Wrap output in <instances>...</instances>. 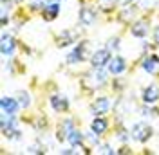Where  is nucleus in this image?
Returning a JSON list of instances; mask_svg holds the SVG:
<instances>
[{
    "instance_id": "17",
    "label": "nucleus",
    "mask_w": 159,
    "mask_h": 155,
    "mask_svg": "<svg viewBox=\"0 0 159 155\" xmlns=\"http://www.w3.org/2000/svg\"><path fill=\"white\" fill-rule=\"evenodd\" d=\"M139 67L143 69L147 74H157L159 72V54L156 52H147L143 60H141V63H139Z\"/></svg>"
},
{
    "instance_id": "12",
    "label": "nucleus",
    "mask_w": 159,
    "mask_h": 155,
    "mask_svg": "<svg viewBox=\"0 0 159 155\" xmlns=\"http://www.w3.org/2000/svg\"><path fill=\"white\" fill-rule=\"evenodd\" d=\"M76 128V121L74 117H65L63 121H60L56 126V132H54V139L58 143H67V135Z\"/></svg>"
},
{
    "instance_id": "10",
    "label": "nucleus",
    "mask_w": 159,
    "mask_h": 155,
    "mask_svg": "<svg viewBox=\"0 0 159 155\" xmlns=\"http://www.w3.org/2000/svg\"><path fill=\"white\" fill-rule=\"evenodd\" d=\"M114 52H110L107 47H101V49H96L89 58V65L90 69H107L110 58H112Z\"/></svg>"
},
{
    "instance_id": "9",
    "label": "nucleus",
    "mask_w": 159,
    "mask_h": 155,
    "mask_svg": "<svg viewBox=\"0 0 159 155\" xmlns=\"http://www.w3.org/2000/svg\"><path fill=\"white\" fill-rule=\"evenodd\" d=\"M49 107L56 114H69L70 112V99L63 92H52L49 96Z\"/></svg>"
},
{
    "instance_id": "15",
    "label": "nucleus",
    "mask_w": 159,
    "mask_h": 155,
    "mask_svg": "<svg viewBox=\"0 0 159 155\" xmlns=\"http://www.w3.org/2000/svg\"><path fill=\"white\" fill-rule=\"evenodd\" d=\"M60 2L61 0H49L45 4V7L40 13V16H42L43 22H54L60 16V13H61V4Z\"/></svg>"
},
{
    "instance_id": "26",
    "label": "nucleus",
    "mask_w": 159,
    "mask_h": 155,
    "mask_svg": "<svg viewBox=\"0 0 159 155\" xmlns=\"http://www.w3.org/2000/svg\"><path fill=\"white\" fill-rule=\"evenodd\" d=\"M94 150H96V153H103V155H114V153H118V150H114L109 143H99Z\"/></svg>"
},
{
    "instance_id": "30",
    "label": "nucleus",
    "mask_w": 159,
    "mask_h": 155,
    "mask_svg": "<svg viewBox=\"0 0 159 155\" xmlns=\"http://www.w3.org/2000/svg\"><path fill=\"white\" fill-rule=\"evenodd\" d=\"M130 4H136V0H118L116 7H125V6H130Z\"/></svg>"
},
{
    "instance_id": "22",
    "label": "nucleus",
    "mask_w": 159,
    "mask_h": 155,
    "mask_svg": "<svg viewBox=\"0 0 159 155\" xmlns=\"http://www.w3.org/2000/svg\"><path fill=\"white\" fill-rule=\"evenodd\" d=\"M16 99H18V103H20V107H22V110H29L31 105H33L31 92H27V90H18V92H16Z\"/></svg>"
},
{
    "instance_id": "24",
    "label": "nucleus",
    "mask_w": 159,
    "mask_h": 155,
    "mask_svg": "<svg viewBox=\"0 0 159 155\" xmlns=\"http://www.w3.org/2000/svg\"><path fill=\"white\" fill-rule=\"evenodd\" d=\"M105 47L109 49L110 52H119V51H121V36H119V34L110 36V38L105 42Z\"/></svg>"
},
{
    "instance_id": "21",
    "label": "nucleus",
    "mask_w": 159,
    "mask_h": 155,
    "mask_svg": "<svg viewBox=\"0 0 159 155\" xmlns=\"http://www.w3.org/2000/svg\"><path fill=\"white\" fill-rule=\"evenodd\" d=\"M136 6L143 15H150L159 9V0H136Z\"/></svg>"
},
{
    "instance_id": "3",
    "label": "nucleus",
    "mask_w": 159,
    "mask_h": 155,
    "mask_svg": "<svg viewBox=\"0 0 159 155\" xmlns=\"http://www.w3.org/2000/svg\"><path fill=\"white\" fill-rule=\"evenodd\" d=\"M90 52L89 51V42L87 40H80L76 45H72L69 52H67V56H65V63L67 65H80V63H83L85 60L90 58Z\"/></svg>"
},
{
    "instance_id": "6",
    "label": "nucleus",
    "mask_w": 159,
    "mask_h": 155,
    "mask_svg": "<svg viewBox=\"0 0 159 155\" xmlns=\"http://www.w3.org/2000/svg\"><path fill=\"white\" fill-rule=\"evenodd\" d=\"M129 31L134 38L138 40H147L152 34V27H150V20L148 15H145L143 18H136L132 24L129 25Z\"/></svg>"
},
{
    "instance_id": "8",
    "label": "nucleus",
    "mask_w": 159,
    "mask_h": 155,
    "mask_svg": "<svg viewBox=\"0 0 159 155\" xmlns=\"http://www.w3.org/2000/svg\"><path fill=\"white\" fill-rule=\"evenodd\" d=\"M16 51H18V40H16V36L7 33V31H4L2 36H0V52H2V56L13 58L16 54Z\"/></svg>"
},
{
    "instance_id": "23",
    "label": "nucleus",
    "mask_w": 159,
    "mask_h": 155,
    "mask_svg": "<svg viewBox=\"0 0 159 155\" xmlns=\"http://www.w3.org/2000/svg\"><path fill=\"white\" fill-rule=\"evenodd\" d=\"M2 135H4V139H7V141L18 143V141H22V139H24V132L20 130V126H16V128H13V130L2 132Z\"/></svg>"
},
{
    "instance_id": "13",
    "label": "nucleus",
    "mask_w": 159,
    "mask_h": 155,
    "mask_svg": "<svg viewBox=\"0 0 159 155\" xmlns=\"http://www.w3.org/2000/svg\"><path fill=\"white\" fill-rule=\"evenodd\" d=\"M118 15H116V22L119 24H125V25H130L134 20L138 18V15L141 11L138 9L136 4H130V6H125V7H118Z\"/></svg>"
},
{
    "instance_id": "25",
    "label": "nucleus",
    "mask_w": 159,
    "mask_h": 155,
    "mask_svg": "<svg viewBox=\"0 0 159 155\" xmlns=\"http://www.w3.org/2000/svg\"><path fill=\"white\" fill-rule=\"evenodd\" d=\"M47 2H49V0H27V9H29L31 13H38L40 15Z\"/></svg>"
},
{
    "instance_id": "16",
    "label": "nucleus",
    "mask_w": 159,
    "mask_h": 155,
    "mask_svg": "<svg viewBox=\"0 0 159 155\" xmlns=\"http://www.w3.org/2000/svg\"><path fill=\"white\" fill-rule=\"evenodd\" d=\"M139 99H141V103L145 105H156L159 103V85L157 83H150L147 87L141 88V94H139Z\"/></svg>"
},
{
    "instance_id": "11",
    "label": "nucleus",
    "mask_w": 159,
    "mask_h": 155,
    "mask_svg": "<svg viewBox=\"0 0 159 155\" xmlns=\"http://www.w3.org/2000/svg\"><path fill=\"white\" fill-rule=\"evenodd\" d=\"M112 97L110 96H96L90 103V114L92 116H107L112 110Z\"/></svg>"
},
{
    "instance_id": "29",
    "label": "nucleus",
    "mask_w": 159,
    "mask_h": 155,
    "mask_svg": "<svg viewBox=\"0 0 159 155\" xmlns=\"http://www.w3.org/2000/svg\"><path fill=\"white\" fill-rule=\"evenodd\" d=\"M152 43L156 47H159V24H156L154 29H152Z\"/></svg>"
},
{
    "instance_id": "2",
    "label": "nucleus",
    "mask_w": 159,
    "mask_h": 155,
    "mask_svg": "<svg viewBox=\"0 0 159 155\" xmlns=\"http://www.w3.org/2000/svg\"><path fill=\"white\" fill-rule=\"evenodd\" d=\"M154 134H156V130H154V126L150 125L147 119L138 121V123H134V125L130 126V135L139 144H147L148 141H152Z\"/></svg>"
},
{
    "instance_id": "4",
    "label": "nucleus",
    "mask_w": 159,
    "mask_h": 155,
    "mask_svg": "<svg viewBox=\"0 0 159 155\" xmlns=\"http://www.w3.org/2000/svg\"><path fill=\"white\" fill-rule=\"evenodd\" d=\"M98 22V9L90 4H81L78 9V25L81 29H89Z\"/></svg>"
},
{
    "instance_id": "27",
    "label": "nucleus",
    "mask_w": 159,
    "mask_h": 155,
    "mask_svg": "<svg viewBox=\"0 0 159 155\" xmlns=\"http://www.w3.org/2000/svg\"><path fill=\"white\" fill-rule=\"evenodd\" d=\"M116 2L118 0H98V7L101 11H112L116 9Z\"/></svg>"
},
{
    "instance_id": "28",
    "label": "nucleus",
    "mask_w": 159,
    "mask_h": 155,
    "mask_svg": "<svg viewBox=\"0 0 159 155\" xmlns=\"http://www.w3.org/2000/svg\"><path fill=\"white\" fill-rule=\"evenodd\" d=\"M45 146L42 143H36V144H29L27 146V153H45Z\"/></svg>"
},
{
    "instance_id": "18",
    "label": "nucleus",
    "mask_w": 159,
    "mask_h": 155,
    "mask_svg": "<svg viewBox=\"0 0 159 155\" xmlns=\"http://www.w3.org/2000/svg\"><path fill=\"white\" fill-rule=\"evenodd\" d=\"M89 130H92L96 135L103 137L110 130V121L105 116H94L92 121H90V125H89Z\"/></svg>"
},
{
    "instance_id": "31",
    "label": "nucleus",
    "mask_w": 159,
    "mask_h": 155,
    "mask_svg": "<svg viewBox=\"0 0 159 155\" xmlns=\"http://www.w3.org/2000/svg\"><path fill=\"white\" fill-rule=\"evenodd\" d=\"M74 150H76V148H72V146H70V148H63V150H60V153H61V155H72V153H74Z\"/></svg>"
},
{
    "instance_id": "7",
    "label": "nucleus",
    "mask_w": 159,
    "mask_h": 155,
    "mask_svg": "<svg viewBox=\"0 0 159 155\" xmlns=\"http://www.w3.org/2000/svg\"><path fill=\"white\" fill-rule=\"evenodd\" d=\"M80 34L78 31L74 29H63L60 31L58 34L54 36V43H56V47L58 49H69L72 47V45H76L80 42Z\"/></svg>"
},
{
    "instance_id": "5",
    "label": "nucleus",
    "mask_w": 159,
    "mask_h": 155,
    "mask_svg": "<svg viewBox=\"0 0 159 155\" xmlns=\"http://www.w3.org/2000/svg\"><path fill=\"white\" fill-rule=\"evenodd\" d=\"M112 110L119 116V119H123V117H127L129 114H132V112H138V105H136V101H134L132 96L121 94L118 99H114Z\"/></svg>"
},
{
    "instance_id": "1",
    "label": "nucleus",
    "mask_w": 159,
    "mask_h": 155,
    "mask_svg": "<svg viewBox=\"0 0 159 155\" xmlns=\"http://www.w3.org/2000/svg\"><path fill=\"white\" fill-rule=\"evenodd\" d=\"M109 85V70L107 69H90V72L83 74V87L90 92H98Z\"/></svg>"
},
{
    "instance_id": "14",
    "label": "nucleus",
    "mask_w": 159,
    "mask_h": 155,
    "mask_svg": "<svg viewBox=\"0 0 159 155\" xmlns=\"http://www.w3.org/2000/svg\"><path fill=\"white\" fill-rule=\"evenodd\" d=\"M129 69V63H127V58H123L121 54H112L109 65H107V70H109L110 76H123Z\"/></svg>"
},
{
    "instance_id": "19",
    "label": "nucleus",
    "mask_w": 159,
    "mask_h": 155,
    "mask_svg": "<svg viewBox=\"0 0 159 155\" xmlns=\"http://www.w3.org/2000/svg\"><path fill=\"white\" fill-rule=\"evenodd\" d=\"M18 110H22L18 99L13 96H2L0 97V112H6L9 116H16Z\"/></svg>"
},
{
    "instance_id": "20",
    "label": "nucleus",
    "mask_w": 159,
    "mask_h": 155,
    "mask_svg": "<svg viewBox=\"0 0 159 155\" xmlns=\"http://www.w3.org/2000/svg\"><path fill=\"white\" fill-rule=\"evenodd\" d=\"M85 143H87L85 134H81L78 128H74L69 135H67V144L72 146V148H76V150L80 148V150H83V152H85V150H87V148H85Z\"/></svg>"
}]
</instances>
